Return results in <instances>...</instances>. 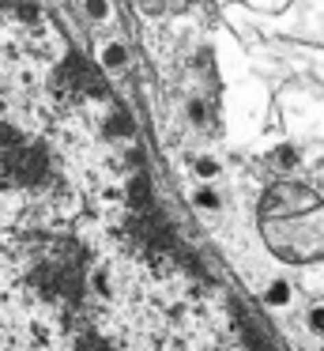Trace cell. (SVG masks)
I'll return each mask as SVG.
<instances>
[{
  "instance_id": "obj_1",
  "label": "cell",
  "mask_w": 324,
  "mask_h": 351,
  "mask_svg": "<svg viewBox=\"0 0 324 351\" xmlns=\"http://www.w3.org/2000/svg\"><path fill=\"white\" fill-rule=\"evenodd\" d=\"M98 64H102V72H125L128 69V46L121 38H110L98 46Z\"/></svg>"
},
{
  "instance_id": "obj_2",
  "label": "cell",
  "mask_w": 324,
  "mask_h": 351,
  "mask_svg": "<svg viewBox=\"0 0 324 351\" xmlns=\"http://www.w3.org/2000/svg\"><path fill=\"white\" fill-rule=\"evenodd\" d=\"M290 302H294V283L283 280V276L268 280V287H264V306H268V310H286Z\"/></svg>"
},
{
  "instance_id": "obj_3",
  "label": "cell",
  "mask_w": 324,
  "mask_h": 351,
  "mask_svg": "<svg viewBox=\"0 0 324 351\" xmlns=\"http://www.w3.org/2000/svg\"><path fill=\"white\" fill-rule=\"evenodd\" d=\"M188 200H192L196 212H219V208H223V197H219V189L211 182H200L192 193H188Z\"/></svg>"
},
{
  "instance_id": "obj_4",
  "label": "cell",
  "mask_w": 324,
  "mask_h": 351,
  "mask_svg": "<svg viewBox=\"0 0 324 351\" xmlns=\"http://www.w3.org/2000/svg\"><path fill=\"white\" fill-rule=\"evenodd\" d=\"M87 291H90L95 298H113V295H117L110 268H90V272H87Z\"/></svg>"
},
{
  "instance_id": "obj_5",
  "label": "cell",
  "mask_w": 324,
  "mask_h": 351,
  "mask_svg": "<svg viewBox=\"0 0 324 351\" xmlns=\"http://www.w3.org/2000/svg\"><path fill=\"white\" fill-rule=\"evenodd\" d=\"M271 167H275L279 174H286V170H294V167H298V152H294L290 144L275 147V152H271Z\"/></svg>"
},
{
  "instance_id": "obj_6",
  "label": "cell",
  "mask_w": 324,
  "mask_h": 351,
  "mask_svg": "<svg viewBox=\"0 0 324 351\" xmlns=\"http://www.w3.org/2000/svg\"><path fill=\"white\" fill-rule=\"evenodd\" d=\"M192 174L200 178V182H215V178L223 174V167H219V159H211V155H200V159L192 162Z\"/></svg>"
},
{
  "instance_id": "obj_7",
  "label": "cell",
  "mask_w": 324,
  "mask_h": 351,
  "mask_svg": "<svg viewBox=\"0 0 324 351\" xmlns=\"http://www.w3.org/2000/svg\"><path fill=\"white\" fill-rule=\"evenodd\" d=\"M83 12H87L90 23H105L113 16V4L110 0H83Z\"/></svg>"
},
{
  "instance_id": "obj_8",
  "label": "cell",
  "mask_w": 324,
  "mask_h": 351,
  "mask_svg": "<svg viewBox=\"0 0 324 351\" xmlns=\"http://www.w3.org/2000/svg\"><path fill=\"white\" fill-rule=\"evenodd\" d=\"M306 332L309 336H321V340H324V302H313L306 310Z\"/></svg>"
},
{
  "instance_id": "obj_9",
  "label": "cell",
  "mask_w": 324,
  "mask_h": 351,
  "mask_svg": "<svg viewBox=\"0 0 324 351\" xmlns=\"http://www.w3.org/2000/svg\"><path fill=\"white\" fill-rule=\"evenodd\" d=\"M136 4H140V12H143V16H151V19H158L166 12V0H136Z\"/></svg>"
},
{
  "instance_id": "obj_10",
  "label": "cell",
  "mask_w": 324,
  "mask_h": 351,
  "mask_svg": "<svg viewBox=\"0 0 324 351\" xmlns=\"http://www.w3.org/2000/svg\"><path fill=\"white\" fill-rule=\"evenodd\" d=\"M188 121H192V125H203V121H208V106H203L200 99L188 102Z\"/></svg>"
}]
</instances>
